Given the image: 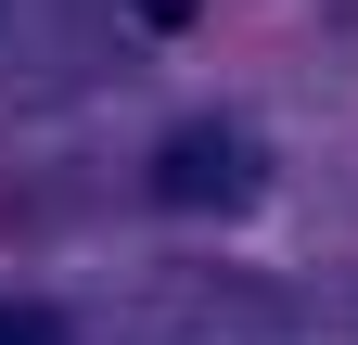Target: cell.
Instances as JSON below:
<instances>
[{"instance_id":"cell-1","label":"cell","mask_w":358,"mask_h":345,"mask_svg":"<svg viewBox=\"0 0 358 345\" xmlns=\"http://www.w3.org/2000/svg\"><path fill=\"white\" fill-rule=\"evenodd\" d=\"M256 179H268V166H256V141H243V128H179V141L154 154V192H166V205H192V218H217V205H256Z\"/></svg>"},{"instance_id":"cell-2","label":"cell","mask_w":358,"mask_h":345,"mask_svg":"<svg viewBox=\"0 0 358 345\" xmlns=\"http://www.w3.org/2000/svg\"><path fill=\"white\" fill-rule=\"evenodd\" d=\"M0 345H64V320L52 307H0Z\"/></svg>"},{"instance_id":"cell-3","label":"cell","mask_w":358,"mask_h":345,"mask_svg":"<svg viewBox=\"0 0 358 345\" xmlns=\"http://www.w3.org/2000/svg\"><path fill=\"white\" fill-rule=\"evenodd\" d=\"M141 13H154V26H179V13H192V0H141Z\"/></svg>"}]
</instances>
